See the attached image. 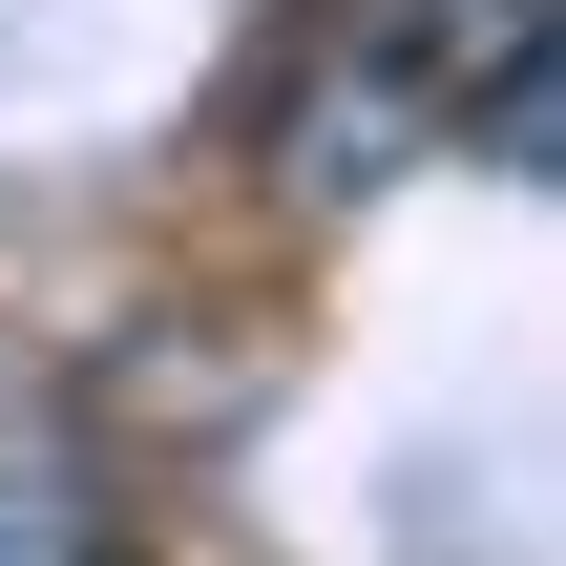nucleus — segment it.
Instances as JSON below:
<instances>
[{
    "mask_svg": "<svg viewBox=\"0 0 566 566\" xmlns=\"http://www.w3.org/2000/svg\"><path fill=\"white\" fill-rule=\"evenodd\" d=\"M126 546V504L105 483H63V462H0V566H105Z\"/></svg>",
    "mask_w": 566,
    "mask_h": 566,
    "instance_id": "2",
    "label": "nucleus"
},
{
    "mask_svg": "<svg viewBox=\"0 0 566 566\" xmlns=\"http://www.w3.org/2000/svg\"><path fill=\"white\" fill-rule=\"evenodd\" d=\"M525 42H546V0H315L294 21V105H273L252 168L294 210H357L420 147H462V84H504Z\"/></svg>",
    "mask_w": 566,
    "mask_h": 566,
    "instance_id": "1",
    "label": "nucleus"
}]
</instances>
